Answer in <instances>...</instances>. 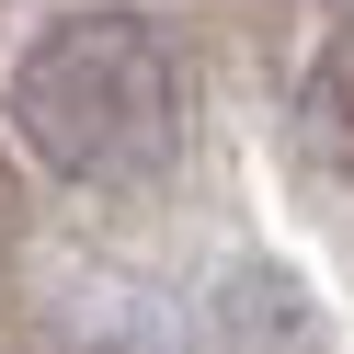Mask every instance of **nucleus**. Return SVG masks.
Wrapping results in <instances>:
<instances>
[{
    "instance_id": "nucleus-3",
    "label": "nucleus",
    "mask_w": 354,
    "mask_h": 354,
    "mask_svg": "<svg viewBox=\"0 0 354 354\" xmlns=\"http://www.w3.org/2000/svg\"><path fill=\"white\" fill-rule=\"evenodd\" d=\"M0 229H12V149H0Z\"/></svg>"
},
{
    "instance_id": "nucleus-1",
    "label": "nucleus",
    "mask_w": 354,
    "mask_h": 354,
    "mask_svg": "<svg viewBox=\"0 0 354 354\" xmlns=\"http://www.w3.org/2000/svg\"><path fill=\"white\" fill-rule=\"evenodd\" d=\"M171 126H183V80L138 12H57L12 57V138L69 183L149 171L171 149Z\"/></svg>"
},
{
    "instance_id": "nucleus-2",
    "label": "nucleus",
    "mask_w": 354,
    "mask_h": 354,
    "mask_svg": "<svg viewBox=\"0 0 354 354\" xmlns=\"http://www.w3.org/2000/svg\"><path fill=\"white\" fill-rule=\"evenodd\" d=\"M297 126H308V149L354 183V24L308 57V80H297Z\"/></svg>"
}]
</instances>
